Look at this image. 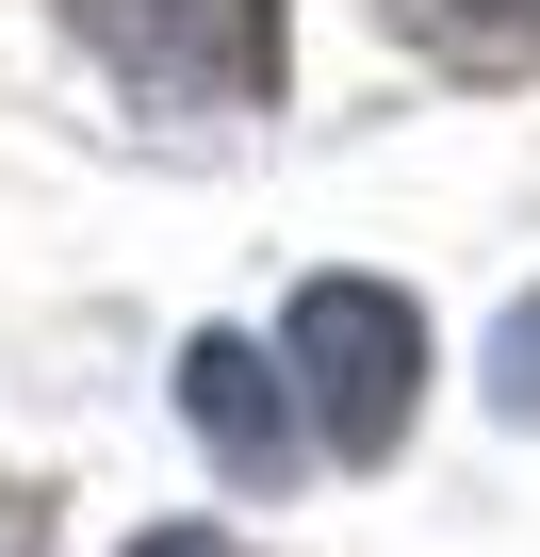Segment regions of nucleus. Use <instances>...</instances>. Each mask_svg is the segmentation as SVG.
Wrapping results in <instances>:
<instances>
[{
    "instance_id": "nucleus-1",
    "label": "nucleus",
    "mask_w": 540,
    "mask_h": 557,
    "mask_svg": "<svg viewBox=\"0 0 540 557\" xmlns=\"http://www.w3.org/2000/svg\"><path fill=\"white\" fill-rule=\"evenodd\" d=\"M279 345H296V377H312V410H328V443H344V459H377V443L410 426V377H426V312L393 296V278H312Z\"/></svg>"
},
{
    "instance_id": "nucleus-2",
    "label": "nucleus",
    "mask_w": 540,
    "mask_h": 557,
    "mask_svg": "<svg viewBox=\"0 0 540 557\" xmlns=\"http://www.w3.org/2000/svg\"><path fill=\"white\" fill-rule=\"evenodd\" d=\"M83 17L164 99H262V83H279V0H83Z\"/></svg>"
},
{
    "instance_id": "nucleus-3",
    "label": "nucleus",
    "mask_w": 540,
    "mask_h": 557,
    "mask_svg": "<svg viewBox=\"0 0 540 557\" xmlns=\"http://www.w3.org/2000/svg\"><path fill=\"white\" fill-rule=\"evenodd\" d=\"M180 410L213 426V459H229V475H279V459H296V394L262 377V345H229V329H213V345H180Z\"/></svg>"
},
{
    "instance_id": "nucleus-4",
    "label": "nucleus",
    "mask_w": 540,
    "mask_h": 557,
    "mask_svg": "<svg viewBox=\"0 0 540 557\" xmlns=\"http://www.w3.org/2000/svg\"><path fill=\"white\" fill-rule=\"evenodd\" d=\"M410 34H442L459 66H524L540 50V0H410Z\"/></svg>"
},
{
    "instance_id": "nucleus-5",
    "label": "nucleus",
    "mask_w": 540,
    "mask_h": 557,
    "mask_svg": "<svg viewBox=\"0 0 540 557\" xmlns=\"http://www.w3.org/2000/svg\"><path fill=\"white\" fill-rule=\"evenodd\" d=\"M491 361H507V410H540V296L507 312V345H491Z\"/></svg>"
},
{
    "instance_id": "nucleus-6",
    "label": "nucleus",
    "mask_w": 540,
    "mask_h": 557,
    "mask_svg": "<svg viewBox=\"0 0 540 557\" xmlns=\"http://www.w3.org/2000/svg\"><path fill=\"white\" fill-rule=\"evenodd\" d=\"M148 557H246V541H213V524H164V541H148Z\"/></svg>"
}]
</instances>
